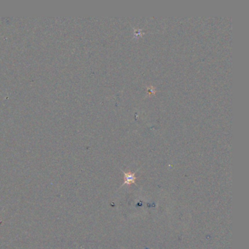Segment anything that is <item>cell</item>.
<instances>
[{"mask_svg": "<svg viewBox=\"0 0 249 249\" xmlns=\"http://www.w3.org/2000/svg\"><path fill=\"white\" fill-rule=\"evenodd\" d=\"M124 175H125V182L124 184L127 183V184H130L131 183H134L135 182V181L136 180L135 176V174H132V173H126V172H124Z\"/></svg>", "mask_w": 249, "mask_h": 249, "instance_id": "1", "label": "cell"}]
</instances>
